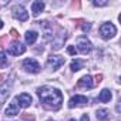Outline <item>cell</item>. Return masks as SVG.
Listing matches in <instances>:
<instances>
[{
  "instance_id": "6da1fadb",
  "label": "cell",
  "mask_w": 121,
  "mask_h": 121,
  "mask_svg": "<svg viewBox=\"0 0 121 121\" xmlns=\"http://www.w3.org/2000/svg\"><path fill=\"white\" fill-rule=\"evenodd\" d=\"M37 95L43 104L44 108L47 110H58L61 107V103H63V94L60 93L57 88H53V87H39L37 88Z\"/></svg>"
},
{
  "instance_id": "7a4b0ae2",
  "label": "cell",
  "mask_w": 121,
  "mask_h": 121,
  "mask_svg": "<svg viewBox=\"0 0 121 121\" xmlns=\"http://www.w3.org/2000/svg\"><path fill=\"white\" fill-rule=\"evenodd\" d=\"M13 78H14V74H12V77L9 78L7 83H4L2 87H0V105H3L4 101L7 100V97L10 95V91H12V86H13Z\"/></svg>"
},
{
  "instance_id": "3957f363",
  "label": "cell",
  "mask_w": 121,
  "mask_h": 121,
  "mask_svg": "<svg viewBox=\"0 0 121 121\" xmlns=\"http://www.w3.org/2000/svg\"><path fill=\"white\" fill-rule=\"evenodd\" d=\"M64 63H66V58L63 56H54V54H51L47 58V67L50 70H58Z\"/></svg>"
},
{
  "instance_id": "277c9868",
  "label": "cell",
  "mask_w": 121,
  "mask_h": 121,
  "mask_svg": "<svg viewBox=\"0 0 121 121\" xmlns=\"http://www.w3.org/2000/svg\"><path fill=\"white\" fill-rule=\"evenodd\" d=\"M115 33H117V29H115V26L112 23H104L100 27V34H101V37L104 40H108V39L114 37Z\"/></svg>"
},
{
  "instance_id": "5b68a950",
  "label": "cell",
  "mask_w": 121,
  "mask_h": 121,
  "mask_svg": "<svg viewBox=\"0 0 121 121\" xmlns=\"http://www.w3.org/2000/svg\"><path fill=\"white\" fill-rule=\"evenodd\" d=\"M77 47H78V51L83 53V54H87V53H90V51L93 50L91 41H90L87 37H84V36H80V37L77 39Z\"/></svg>"
},
{
  "instance_id": "8992f818",
  "label": "cell",
  "mask_w": 121,
  "mask_h": 121,
  "mask_svg": "<svg viewBox=\"0 0 121 121\" xmlns=\"http://www.w3.org/2000/svg\"><path fill=\"white\" fill-rule=\"evenodd\" d=\"M23 69L29 73H33V74H37L40 71V64L36 61L34 58H26L23 61Z\"/></svg>"
},
{
  "instance_id": "52a82bcc",
  "label": "cell",
  "mask_w": 121,
  "mask_h": 121,
  "mask_svg": "<svg viewBox=\"0 0 121 121\" xmlns=\"http://www.w3.org/2000/svg\"><path fill=\"white\" fill-rule=\"evenodd\" d=\"M13 16H14V19H17L20 22H26L29 19V13L26 12V9L23 6H14L13 7Z\"/></svg>"
},
{
  "instance_id": "ba28073f",
  "label": "cell",
  "mask_w": 121,
  "mask_h": 121,
  "mask_svg": "<svg viewBox=\"0 0 121 121\" xmlns=\"http://www.w3.org/2000/svg\"><path fill=\"white\" fill-rule=\"evenodd\" d=\"M88 103L87 97L84 95H76V97H71L70 101H69V107L70 108H74V107H80V105H86Z\"/></svg>"
},
{
  "instance_id": "9c48e42d",
  "label": "cell",
  "mask_w": 121,
  "mask_h": 121,
  "mask_svg": "<svg viewBox=\"0 0 121 121\" xmlns=\"http://www.w3.org/2000/svg\"><path fill=\"white\" fill-rule=\"evenodd\" d=\"M26 51V46L22 44L20 41H14L12 43V46L9 47V53L13 54V56H19V54H23Z\"/></svg>"
},
{
  "instance_id": "30bf717a",
  "label": "cell",
  "mask_w": 121,
  "mask_h": 121,
  "mask_svg": "<svg viewBox=\"0 0 121 121\" xmlns=\"http://www.w3.org/2000/svg\"><path fill=\"white\" fill-rule=\"evenodd\" d=\"M16 100L19 101V103H17L19 107H23V108H27V107H30V104H31V97H30L29 94H26V93L17 95Z\"/></svg>"
},
{
  "instance_id": "8fae6325",
  "label": "cell",
  "mask_w": 121,
  "mask_h": 121,
  "mask_svg": "<svg viewBox=\"0 0 121 121\" xmlns=\"http://www.w3.org/2000/svg\"><path fill=\"white\" fill-rule=\"evenodd\" d=\"M64 40H66V31H60V34H57V37L53 40V46H51V48H53V50L61 48V46L64 44Z\"/></svg>"
},
{
  "instance_id": "7c38bea8",
  "label": "cell",
  "mask_w": 121,
  "mask_h": 121,
  "mask_svg": "<svg viewBox=\"0 0 121 121\" xmlns=\"http://www.w3.org/2000/svg\"><path fill=\"white\" fill-rule=\"evenodd\" d=\"M4 114H6L7 117H13V115H17V114H19V104H17V100H16V98H14V100L10 103V105L6 108Z\"/></svg>"
},
{
  "instance_id": "4fadbf2b",
  "label": "cell",
  "mask_w": 121,
  "mask_h": 121,
  "mask_svg": "<svg viewBox=\"0 0 121 121\" xmlns=\"http://www.w3.org/2000/svg\"><path fill=\"white\" fill-rule=\"evenodd\" d=\"M77 87H78V88H84V90L91 88V87H93V80H91V77H90V76L81 77V78L78 80V83H77Z\"/></svg>"
},
{
  "instance_id": "5bb4252c",
  "label": "cell",
  "mask_w": 121,
  "mask_h": 121,
  "mask_svg": "<svg viewBox=\"0 0 121 121\" xmlns=\"http://www.w3.org/2000/svg\"><path fill=\"white\" fill-rule=\"evenodd\" d=\"M95 117L98 121H108L110 120V111L107 108H100V110H97Z\"/></svg>"
},
{
  "instance_id": "9a60e30c",
  "label": "cell",
  "mask_w": 121,
  "mask_h": 121,
  "mask_svg": "<svg viewBox=\"0 0 121 121\" xmlns=\"http://www.w3.org/2000/svg\"><path fill=\"white\" fill-rule=\"evenodd\" d=\"M43 10H44V3L43 2H34L31 4V12H33V16L34 17H37Z\"/></svg>"
},
{
  "instance_id": "2e32d148",
  "label": "cell",
  "mask_w": 121,
  "mask_h": 121,
  "mask_svg": "<svg viewBox=\"0 0 121 121\" xmlns=\"http://www.w3.org/2000/svg\"><path fill=\"white\" fill-rule=\"evenodd\" d=\"M41 30H43V34H44L46 39H50V36L53 34V29L50 27L48 22H43L41 23Z\"/></svg>"
},
{
  "instance_id": "e0dca14e",
  "label": "cell",
  "mask_w": 121,
  "mask_h": 121,
  "mask_svg": "<svg viewBox=\"0 0 121 121\" xmlns=\"http://www.w3.org/2000/svg\"><path fill=\"white\" fill-rule=\"evenodd\" d=\"M98 100H100L101 103H107V101H110V100H111V91H110L108 88H104V90L100 93Z\"/></svg>"
},
{
  "instance_id": "ac0fdd59",
  "label": "cell",
  "mask_w": 121,
  "mask_h": 121,
  "mask_svg": "<svg viewBox=\"0 0 121 121\" xmlns=\"http://www.w3.org/2000/svg\"><path fill=\"white\" fill-rule=\"evenodd\" d=\"M37 37H39V34L36 33V31H27L26 33V43L27 44H34L36 43V40H37Z\"/></svg>"
},
{
  "instance_id": "d6986e66",
  "label": "cell",
  "mask_w": 121,
  "mask_h": 121,
  "mask_svg": "<svg viewBox=\"0 0 121 121\" xmlns=\"http://www.w3.org/2000/svg\"><path fill=\"white\" fill-rule=\"evenodd\" d=\"M83 61H80V60H73L71 61V64H70V69H71V71H78L81 67H83Z\"/></svg>"
},
{
  "instance_id": "ffe728a7",
  "label": "cell",
  "mask_w": 121,
  "mask_h": 121,
  "mask_svg": "<svg viewBox=\"0 0 121 121\" xmlns=\"http://www.w3.org/2000/svg\"><path fill=\"white\" fill-rule=\"evenodd\" d=\"M20 120H23V121H34V114L24 112V114L20 115Z\"/></svg>"
},
{
  "instance_id": "44dd1931",
  "label": "cell",
  "mask_w": 121,
  "mask_h": 121,
  "mask_svg": "<svg viewBox=\"0 0 121 121\" xmlns=\"http://www.w3.org/2000/svg\"><path fill=\"white\" fill-rule=\"evenodd\" d=\"M6 54L3 53V51H0V66L2 67H6Z\"/></svg>"
},
{
  "instance_id": "7402d4cb",
  "label": "cell",
  "mask_w": 121,
  "mask_h": 121,
  "mask_svg": "<svg viewBox=\"0 0 121 121\" xmlns=\"http://www.w3.org/2000/svg\"><path fill=\"white\" fill-rule=\"evenodd\" d=\"M93 4H94V6H97V7H103V6H107V4H108V2H107V0H103V2L94 0V2H93Z\"/></svg>"
},
{
  "instance_id": "603a6c76",
  "label": "cell",
  "mask_w": 121,
  "mask_h": 121,
  "mask_svg": "<svg viewBox=\"0 0 121 121\" xmlns=\"http://www.w3.org/2000/svg\"><path fill=\"white\" fill-rule=\"evenodd\" d=\"M81 29H83V31H90V30H91V23L84 22V24L81 26Z\"/></svg>"
},
{
  "instance_id": "cb8c5ba5",
  "label": "cell",
  "mask_w": 121,
  "mask_h": 121,
  "mask_svg": "<svg viewBox=\"0 0 121 121\" xmlns=\"http://www.w3.org/2000/svg\"><path fill=\"white\" fill-rule=\"evenodd\" d=\"M103 81V74H97L95 77H94V83H93V86L94 84H100Z\"/></svg>"
},
{
  "instance_id": "d4e9b609",
  "label": "cell",
  "mask_w": 121,
  "mask_h": 121,
  "mask_svg": "<svg viewBox=\"0 0 121 121\" xmlns=\"http://www.w3.org/2000/svg\"><path fill=\"white\" fill-rule=\"evenodd\" d=\"M7 43V36H2L0 37V47H4Z\"/></svg>"
},
{
  "instance_id": "484cf974",
  "label": "cell",
  "mask_w": 121,
  "mask_h": 121,
  "mask_svg": "<svg viewBox=\"0 0 121 121\" xmlns=\"http://www.w3.org/2000/svg\"><path fill=\"white\" fill-rule=\"evenodd\" d=\"M10 36H12L14 40H17V39H19V33H17V30H16V29H12V30H10Z\"/></svg>"
},
{
  "instance_id": "4316f807",
  "label": "cell",
  "mask_w": 121,
  "mask_h": 121,
  "mask_svg": "<svg viewBox=\"0 0 121 121\" xmlns=\"http://www.w3.org/2000/svg\"><path fill=\"white\" fill-rule=\"evenodd\" d=\"M67 51H69V54H76V48H74L73 46H70V47L67 48Z\"/></svg>"
},
{
  "instance_id": "83f0119b",
  "label": "cell",
  "mask_w": 121,
  "mask_h": 121,
  "mask_svg": "<svg viewBox=\"0 0 121 121\" xmlns=\"http://www.w3.org/2000/svg\"><path fill=\"white\" fill-rule=\"evenodd\" d=\"M80 121H90V118H88V115H87V114H84V115L81 117V120H80Z\"/></svg>"
},
{
  "instance_id": "f1b7e54d",
  "label": "cell",
  "mask_w": 121,
  "mask_h": 121,
  "mask_svg": "<svg viewBox=\"0 0 121 121\" xmlns=\"http://www.w3.org/2000/svg\"><path fill=\"white\" fill-rule=\"evenodd\" d=\"M71 6H73V7H80V3H78V2H73Z\"/></svg>"
},
{
  "instance_id": "f546056e",
  "label": "cell",
  "mask_w": 121,
  "mask_h": 121,
  "mask_svg": "<svg viewBox=\"0 0 121 121\" xmlns=\"http://www.w3.org/2000/svg\"><path fill=\"white\" fill-rule=\"evenodd\" d=\"M2 27H3V22H2V20H0V29H2Z\"/></svg>"
},
{
  "instance_id": "4dcf8cb0",
  "label": "cell",
  "mask_w": 121,
  "mask_h": 121,
  "mask_svg": "<svg viewBox=\"0 0 121 121\" xmlns=\"http://www.w3.org/2000/svg\"><path fill=\"white\" fill-rule=\"evenodd\" d=\"M69 121H76V120H74V118H71V120H69Z\"/></svg>"
},
{
  "instance_id": "1f68e13d",
  "label": "cell",
  "mask_w": 121,
  "mask_h": 121,
  "mask_svg": "<svg viewBox=\"0 0 121 121\" xmlns=\"http://www.w3.org/2000/svg\"><path fill=\"white\" fill-rule=\"evenodd\" d=\"M47 121H54V120H47Z\"/></svg>"
}]
</instances>
